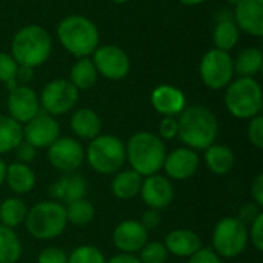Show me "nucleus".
<instances>
[{"label": "nucleus", "instance_id": "obj_34", "mask_svg": "<svg viewBox=\"0 0 263 263\" xmlns=\"http://www.w3.org/2000/svg\"><path fill=\"white\" fill-rule=\"evenodd\" d=\"M18 71V65L11 54L0 52V82L8 86V89H14L18 83L15 82V76Z\"/></svg>", "mask_w": 263, "mask_h": 263}, {"label": "nucleus", "instance_id": "obj_24", "mask_svg": "<svg viewBox=\"0 0 263 263\" xmlns=\"http://www.w3.org/2000/svg\"><path fill=\"white\" fill-rule=\"evenodd\" d=\"M143 177L134 170L117 171L111 180V193L120 200H131L140 193Z\"/></svg>", "mask_w": 263, "mask_h": 263}, {"label": "nucleus", "instance_id": "obj_17", "mask_svg": "<svg viewBox=\"0 0 263 263\" xmlns=\"http://www.w3.org/2000/svg\"><path fill=\"white\" fill-rule=\"evenodd\" d=\"M231 17L240 32L251 37L263 35V0H237Z\"/></svg>", "mask_w": 263, "mask_h": 263}, {"label": "nucleus", "instance_id": "obj_43", "mask_svg": "<svg viewBox=\"0 0 263 263\" xmlns=\"http://www.w3.org/2000/svg\"><path fill=\"white\" fill-rule=\"evenodd\" d=\"M160 222H162L160 211L148 208V210L143 213V216H142V222H140V223H142L148 231H151V230H156V228L160 225Z\"/></svg>", "mask_w": 263, "mask_h": 263}, {"label": "nucleus", "instance_id": "obj_46", "mask_svg": "<svg viewBox=\"0 0 263 263\" xmlns=\"http://www.w3.org/2000/svg\"><path fill=\"white\" fill-rule=\"evenodd\" d=\"M106 263H142L139 260V257H136L134 254H116L114 257H111L109 260H106Z\"/></svg>", "mask_w": 263, "mask_h": 263}, {"label": "nucleus", "instance_id": "obj_41", "mask_svg": "<svg viewBox=\"0 0 263 263\" xmlns=\"http://www.w3.org/2000/svg\"><path fill=\"white\" fill-rule=\"evenodd\" d=\"M188 263H223L220 256L216 254V251L213 248H200L196 254H193L190 257Z\"/></svg>", "mask_w": 263, "mask_h": 263}, {"label": "nucleus", "instance_id": "obj_6", "mask_svg": "<svg viewBox=\"0 0 263 263\" xmlns=\"http://www.w3.org/2000/svg\"><path fill=\"white\" fill-rule=\"evenodd\" d=\"M25 227L29 236L37 240H52L66 230V211L59 202H40L28 210Z\"/></svg>", "mask_w": 263, "mask_h": 263}, {"label": "nucleus", "instance_id": "obj_40", "mask_svg": "<svg viewBox=\"0 0 263 263\" xmlns=\"http://www.w3.org/2000/svg\"><path fill=\"white\" fill-rule=\"evenodd\" d=\"M14 154H15V157H17V162H20V163H31L34 159H35V156H37V149L34 148V146H31L29 143H26V142H20L18 143V146L12 151Z\"/></svg>", "mask_w": 263, "mask_h": 263}, {"label": "nucleus", "instance_id": "obj_39", "mask_svg": "<svg viewBox=\"0 0 263 263\" xmlns=\"http://www.w3.org/2000/svg\"><path fill=\"white\" fill-rule=\"evenodd\" d=\"M37 263H68V256L59 247H48L39 253Z\"/></svg>", "mask_w": 263, "mask_h": 263}, {"label": "nucleus", "instance_id": "obj_47", "mask_svg": "<svg viewBox=\"0 0 263 263\" xmlns=\"http://www.w3.org/2000/svg\"><path fill=\"white\" fill-rule=\"evenodd\" d=\"M179 3L185 5V6H197V5H202L205 3L206 0H177Z\"/></svg>", "mask_w": 263, "mask_h": 263}, {"label": "nucleus", "instance_id": "obj_35", "mask_svg": "<svg viewBox=\"0 0 263 263\" xmlns=\"http://www.w3.org/2000/svg\"><path fill=\"white\" fill-rule=\"evenodd\" d=\"M139 254H140L139 260L142 263H166L170 256L162 242H149V240L143 245Z\"/></svg>", "mask_w": 263, "mask_h": 263}, {"label": "nucleus", "instance_id": "obj_21", "mask_svg": "<svg viewBox=\"0 0 263 263\" xmlns=\"http://www.w3.org/2000/svg\"><path fill=\"white\" fill-rule=\"evenodd\" d=\"M165 248L168 254L176 257H191L202 248V239L191 230H173L165 237Z\"/></svg>", "mask_w": 263, "mask_h": 263}, {"label": "nucleus", "instance_id": "obj_14", "mask_svg": "<svg viewBox=\"0 0 263 263\" xmlns=\"http://www.w3.org/2000/svg\"><path fill=\"white\" fill-rule=\"evenodd\" d=\"M6 106L8 116L20 125H25L42 111L39 94L28 85H17L14 89H11L8 94Z\"/></svg>", "mask_w": 263, "mask_h": 263}, {"label": "nucleus", "instance_id": "obj_48", "mask_svg": "<svg viewBox=\"0 0 263 263\" xmlns=\"http://www.w3.org/2000/svg\"><path fill=\"white\" fill-rule=\"evenodd\" d=\"M5 173H6V165H5V162L2 160V157H0V186H2V183L5 182Z\"/></svg>", "mask_w": 263, "mask_h": 263}, {"label": "nucleus", "instance_id": "obj_49", "mask_svg": "<svg viewBox=\"0 0 263 263\" xmlns=\"http://www.w3.org/2000/svg\"><path fill=\"white\" fill-rule=\"evenodd\" d=\"M112 3H117V5H123V3H128L129 0H111Z\"/></svg>", "mask_w": 263, "mask_h": 263}, {"label": "nucleus", "instance_id": "obj_32", "mask_svg": "<svg viewBox=\"0 0 263 263\" xmlns=\"http://www.w3.org/2000/svg\"><path fill=\"white\" fill-rule=\"evenodd\" d=\"M65 211H66L68 223L74 227H86L94 220V216H96L94 205L86 199H80L66 205Z\"/></svg>", "mask_w": 263, "mask_h": 263}, {"label": "nucleus", "instance_id": "obj_29", "mask_svg": "<svg viewBox=\"0 0 263 263\" xmlns=\"http://www.w3.org/2000/svg\"><path fill=\"white\" fill-rule=\"evenodd\" d=\"M22 140V125L12 117L0 114V156L12 153Z\"/></svg>", "mask_w": 263, "mask_h": 263}, {"label": "nucleus", "instance_id": "obj_37", "mask_svg": "<svg viewBox=\"0 0 263 263\" xmlns=\"http://www.w3.org/2000/svg\"><path fill=\"white\" fill-rule=\"evenodd\" d=\"M179 134V123H177V117H162L160 123H159V137L165 142V140H174Z\"/></svg>", "mask_w": 263, "mask_h": 263}, {"label": "nucleus", "instance_id": "obj_10", "mask_svg": "<svg viewBox=\"0 0 263 263\" xmlns=\"http://www.w3.org/2000/svg\"><path fill=\"white\" fill-rule=\"evenodd\" d=\"M79 89L68 79H54L48 82L39 94L43 112L57 117L72 111L79 102Z\"/></svg>", "mask_w": 263, "mask_h": 263}, {"label": "nucleus", "instance_id": "obj_22", "mask_svg": "<svg viewBox=\"0 0 263 263\" xmlns=\"http://www.w3.org/2000/svg\"><path fill=\"white\" fill-rule=\"evenodd\" d=\"M69 126L72 133L83 140H92L102 134V119L91 108H79L72 112Z\"/></svg>", "mask_w": 263, "mask_h": 263}, {"label": "nucleus", "instance_id": "obj_27", "mask_svg": "<svg viewBox=\"0 0 263 263\" xmlns=\"http://www.w3.org/2000/svg\"><path fill=\"white\" fill-rule=\"evenodd\" d=\"M240 29L234 23L233 17H220L213 29V43L214 48L230 52L234 49L240 40Z\"/></svg>", "mask_w": 263, "mask_h": 263}, {"label": "nucleus", "instance_id": "obj_23", "mask_svg": "<svg viewBox=\"0 0 263 263\" xmlns=\"http://www.w3.org/2000/svg\"><path fill=\"white\" fill-rule=\"evenodd\" d=\"M5 180L9 190L17 194L23 196L28 194L34 190L35 186V173L32 168L26 163L20 162H12L6 165V173H5Z\"/></svg>", "mask_w": 263, "mask_h": 263}, {"label": "nucleus", "instance_id": "obj_45", "mask_svg": "<svg viewBox=\"0 0 263 263\" xmlns=\"http://www.w3.org/2000/svg\"><path fill=\"white\" fill-rule=\"evenodd\" d=\"M34 77V69L26 68V66H18L17 76H15V82L18 85H28Z\"/></svg>", "mask_w": 263, "mask_h": 263}, {"label": "nucleus", "instance_id": "obj_15", "mask_svg": "<svg viewBox=\"0 0 263 263\" xmlns=\"http://www.w3.org/2000/svg\"><path fill=\"white\" fill-rule=\"evenodd\" d=\"M200 165V157L197 151L180 146L173 149L171 153H166L165 162H163V170L166 173L168 179L173 180H188L193 177Z\"/></svg>", "mask_w": 263, "mask_h": 263}, {"label": "nucleus", "instance_id": "obj_7", "mask_svg": "<svg viewBox=\"0 0 263 263\" xmlns=\"http://www.w3.org/2000/svg\"><path fill=\"white\" fill-rule=\"evenodd\" d=\"M89 166L99 174H116L126 162V148L120 137L114 134H99L85 151Z\"/></svg>", "mask_w": 263, "mask_h": 263}, {"label": "nucleus", "instance_id": "obj_44", "mask_svg": "<svg viewBox=\"0 0 263 263\" xmlns=\"http://www.w3.org/2000/svg\"><path fill=\"white\" fill-rule=\"evenodd\" d=\"M251 197H253V202L263 208V174H257L251 183Z\"/></svg>", "mask_w": 263, "mask_h": 263}, {"label": "nucleus", "instance_id": "obj_42", "mask_svg": "<svg viewBox=\"0 0 263 263\" xmlns=\"http://www.w3.org/2000/svg\"><path fill=\"white\" fill-rule=\"evenodd\" d=\"M260 213H262V208L257 206L254 202H250V203H247V205H243V206L240 208V213H239V217H237V219H239L243 225L250 227L251 222H253Z\"/></svg>", "mask_w": 263, "mask_h": 263}, {"label": "nucleus", "instance_id": "obj_9", "mask_svg": "<svg viewBox=\"0 0 263 263\" xmlns=\"http://www.w3.org/2000/svg\"><path fill=\"white\" fill-rule=\"evenodd\" d=\"M199 74L208 89H225L234 77V63L231 54L217 48H211L200 60Z\"/></svg>", "mask_w": 263, "mask_h": 263}, {"label": "nucleus", "instance_id": "obj_36", "mask_svg": "<svg viewBox=\"0 0 263 263\" xmlns=\"http://www.w3.org/2000/svg\"><path fill=\"white\" fill-rule=\"evenodd\" d=\"M247 137L248 142L257 148L262 149L263 148V117L259 114L253 119H250L248 128H247Z\"/></svg>", "mask_w": 263, "mask_h": 263}, {"label": "nucleus", "instance_id": "obj_30", "mask_svg": "<svg viewBox=\"0 0 263 263\" xmlns=\"http://www.w3.org/2000/svg\"><path fill=\"white\" fill-rule=\"evenodd\" d=\"M28 206L18 197H8L0 203V222L3 227L15 228L25 222Z\"/></svg>", "mask_w": 263, "mask_h": 263}, {"label": "nucleus", "instance_id": "obj_20", "mask_svg": "<svg viewBox=\"0 0 263 263\" xmlns=\"http://www.w3.org/2000/svg\"><path fill=\"white\" fill-rule=\"evenodd\" d=\"M151 105L163 117H177L186 108V97L173 85H159L151 92Z\"/></svg>", "mask_w": 263, "mask_h": 263}, {"label": "nucleus", "instance_id": "obj_38", "mask_svg": "<svg viewBox=\"0 0 263 263\" xmlns=\"http://www.w3.org/2000/svg\"><path fill=\"white\" fill-rule=\"evenodd\" d=\"M248 240L257 251H263V213H260L248 228Z\"/></svg>", "mask_w": 263, "mask_h": 263}, {"label": "nucleus", "instance_id": "obj_5", "mask_svg": "<svg viewBox=\"0 0 263 263\" xmlns=\"http://www.w3.org/2000/svg\"><path fill=\"white\" fill-rule=\"evenodd\" d=\"M227 111L240 120H250L262 112L263 97L260 83L253 77H237L225 88Z\"/></svg>", "mask_w": 263, "mask_h": 263}, {"label": "nucleus", "instance_id": "obj_18", "mask_svg": "<svg viewBox=\"0 0 263 263\" xmlns=\"http://www.w3.org/2000/svg\"><path fill=\"white\" fill-rule=\"evenodd\" d=\"M149 239V231L137 220H123L112 231L114 247L125 254L139 253Z\"/></svg>", "mask_w": 263, "mask_h": 263}, {"label": "nucleus", "instance_id": "obj_2", "mask_svg": "<svg viewBox=\"0 0 263 263\" xmlns=\"http://www.w3.org/2000/svg\"><path fill=\"white\" fill-rule=\"evenodd\" d=\"M55 35L62 48L76 59L91 57L100 45L97 25L85 15H66L57 25Z\"/></svg>", "mask_w": 263, "mask_h": 263}, {"label": "nucleus", "instance_id": "obj_26", "mask_svg": "<svg viewBox=\"0 0 263 263\" xmlns=\"http://www.w3.org/2000/svg\"><path fill=\"white\" fill-rule=\"evenodd\" d=\"M236 163V156L231 148L225 145L213 143L205 149V165L206 168L217 176L228 174Z\"/></svg>", "mask_w": 263, "mask_h": 263}, {"label": "nucleus", "instance_id": "obj_33", "mask_svg": "<svg viewBox=\"0 0 263 263\" xmlns=\"http://www.w3.org/2000/svg\"><path fill=\"white\" fill-rule=\"evenodd\" d=\"M68 263H106V259L97 247L80 245L71 251Z\"/></svg>", "mask_w": 263, "mask_h": 263}, {"label": "nucleus", "instance_id": "obj_31", "mask_svg": "<svg viewBox=\"0 0 263 263\" xmlns=\"http://www.w3.org/2000/svg\"><path fill=\"white\" fill-rule=\"evenodd\" d=\"M22 257V242L12 228L0 225V263H17Z\"/></svg>", "mask_w": 263, "mask_h": 263}, {"label": "nucleus", "instance_id": "obj_1", "mask_svg": "<svg viewBox=\"0 0 263 263\" xmlns=\"http://www.w3.org/2000/svg\"><path fill=\"white\" fill-rule=\"evenodd\" d=\"M177 137L186 148L205 151L211 146L219 134V122L216 114L205 105L196 103L186 106L177 117Z\"/></svg>", "mask_w": 263, "mask_h": 263}, {"label": "nucleus", "instance_id": "obj_3", "mask_svg": "<svg viewBox=\"0 0 263 263\" xmlns=\"http://www.w3.org/2000/svg\"><path fill=\"white\" fill-rule=\"evenodd\" d=\"M52 54V37L40 25L20 28L11 40V55L18 66L35 69L46 63Z\"/></svg>", "mask_w": 263, "mask_h": 263}, {"label": "nucleus", "instance_id": "obj_13", "mask_svg": "<svg viewBox=\"0 0 263 263\" xmlns=\"http://www.w3.org/2000/svg\"><path fill=\"white\" fill-rule=\"evenodd\" d=\"M23 142L29 143L35 149L48 148L60 137V125L55 117L40 111L35 117L22 126Z\"/></svg>", "mask_w": 263, "mask_h": 263}, {"label": "nucleus", "instance_id": "obj_16", "mask_svg": "<svg viewBox=\"0 0 263 263\" xmlns=\"http://www.w3.org/2000/svg\"><path fill=\"white\" fill-rule=\"evenodd\" d=\"M139 194L142 196V200L145 202V205L148 208L160 211V210L170 206V203L173 202L174 188L168 177L157 173V174L146 176L142 180Z\"/></svg>", "mask_w": 263, "mask_h": 263}, {"label": "nucleus", "instance_id": "obj_12", "mask_svg": "<svg viewBox=\"0 0 263 263\" xmlns=\"http://www.w3.org/2000/svg\"><path fill=\"white\" fill-rule=\"evenodd\" d=\"M46 154L51 166L62 173L77 171L85 160V149L74 137H59L48 146Z\"/></svg>", "mask_w": 263, "mask_h": 263}, {"label": "nucleus", "instance_id": "obj_28", "mask_svg": "<svg viewBox=\"0 0 263 263\" xmlns=\"http://www.w3.org/2000/svg\"><path fill=\"white\" fill-rule=\"evenodd\" d=\"M97 77L99 74L91 57H83V59H76L74 65L71 66L68 80L79 91H85V89H91L96 85Z\"/></svg>", "mask_w": 263, "mask_h": 263}, {"label": "nucleus", "instance_id": "obj_19", "mask_svg": "<svg viewBox=\"0 0 263 263\" xmlns=\"http://www.w3.org/2000/svg\"><path fill=\"white\" fill-rule=\"evenodd\" d=\"M86 190H88V183H86L85 177L82 174L72 171V173H63L49 186V196L55 202L66 206L76 200L85 199Z\"/></svg>", "mask_w": 263, "mask_h": 263}, {"label": "nucleus", "instance_id": "obj_4", "mask_svg": "<svg viewBox=\"0 0 263 263\" xmlns=\"http://www.w3.org/2000/svg\"><path fill=\"white\" fill-rule=\"evenodd\" d=\"M125 148L131 170L142 177L157 174L163 168L166 145L157 134L151 131H137L129 137Z\"/></svg>", "mask_w": 263, "mask_h": 263}, {"label": "nucleus", "instance_id": "obj_8", "mask_svg": "<svg viewBox=\"0 0 263 263\" xmlns=\"http://www.w3.org/2000/svg\"><path fill=\"white\" fill-rule=\"evenodd\" d=\"M211 242L213 250L220 257H237L248 245V227L237 217H223L214 227Z\"/></svg>", "mask_w": 263, "mask_h": 263}, {"label": "nucleus", "instance_id": "obj_25", "mask_svg": "<svg viewBox=\"0 0 263 263\" xmlns=\"http://www.w3.org/2000/svg\"><path fill=\"white\" fill-rule=\"evenodd\" d=\"M234 74L239 77H253L260 74L263 68V52L257 46H247L233 59Z\"/></svg>", "mask_w": 263, "mask_h": 263}, {"label": "nucleus", "instance_id": "obj_11", "mask_svg": "<svg viewBox=\"0 0 263 263\" xmlns=\"http://www.w3.org/2000/svg\"><path fill=\"white\" fill-rule=\"evenodd\" d=\"M91 60L97 74L108 80H122L131 71V59L128 52L117 45H99Z\"/></svg>", "mask_w": 263, "mask_h": 263}]
</instances>
